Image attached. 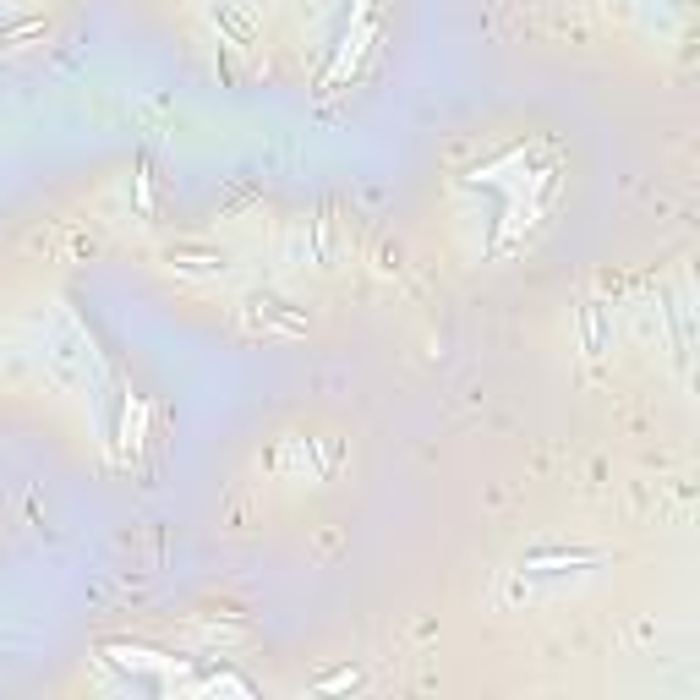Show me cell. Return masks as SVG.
Here are the masks:
<instances>
[{"instance_id": "cell-1", "label": "cell", "mask_w": 700, "mask_h": 700, "mask_svg": "<svg viewBox=\"0 0 700 700\" xmlns=\"http://www.w3.org/2000/svg\"><path fill=\"white\" fill-rule=\"evenodd\" d=\"M33 28H39V22H22V28H0V44H6V39H17V33H33Z\"/></svg>"}]
</instances>
